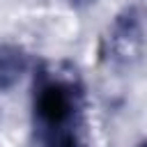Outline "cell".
Masks as SVG:
<instances>
[{
    "mask_svg": "<svg viewBox=\"0 0 147 147\" xmlns=\"http://www.w3.org/2000/svg\"><path fill=\"white\" fill-rule=\"evenodd\" d=\"M85 90L67 62H44L32 85V145L85 147L83 140Z\"/></svg>",
    "mask_w": 147,
    "mask_h": 147,
    "instance_id": "obj_1",
    "label": "cell"
},
{
    "mask_svg": "<svg viewBox=\"0 0 147 147\" xmlns=\"http://www.w3.org/2000/svg\"><path fill=\"white\" fill-rule=\"evenodd\" d=\"M145 21L136 7L124 9L108 30L106 57L115 67H131L140 60L145 48Z\"/></svg>",
    "mask_w": 147,
    "mask_h": 147,
    "instance_id": "obj_2",
    "label": "cell"
},
{
    "mask_svg": "<svg viewBox=\"0 0 147 147\" xmlns=\"http://www.w3.org/2000/svg\"><path fill=\"white\" fill-rule=\"evenodd\" d=\"M30 67L28 53L16 44H0V92L11 90Z\"/></svg>",
    "mask_w": 147,
    "mask_h": 147,
    "instance_id": "obj_3",
    "label": "cell"
},
{
    "mask_svg": "<svg viewBox=\"0 0 147 147\" xmlns=\"http://www.w3.org/2000/svg\"><path fill=\"white\" fill-rule=\"evenodd\" d=\"M74 2H90V0H74Z\"/></svg>",
    "mask_w": 147,
    "mask_h": 147,
    "instance_id": "obj_4",
    "label": "cell"
},
{
    "mask_svg": "<svg viewBox=\"0 0 147 147\" xmlns=\"http://www.w3.org/2000/svg\"><path fill=\"white\" fill-rule=\"evenodd\" d=\"M140 147H147V140H145V142H142V145H140Z\"/></svg>",
    "mask_w": 147,
    "mask_h": 147,
    "instance_id": "obj_5",
    "label": "cell"
},
{
    "mask_svg": "<svg viewBox=\"0 0 147 147\" xmlns=\"http://www.w3.org/2000/svg\"><path fill=\"white\" fill-rule=\"evenodd\" d=\"M85 147H87V145H85Z\"/></svg>",
    "mask_w": 147,
    "mask_h": 147,
    "instance_id": "obj_6",
    "label": "cell"
}]
</instances>
